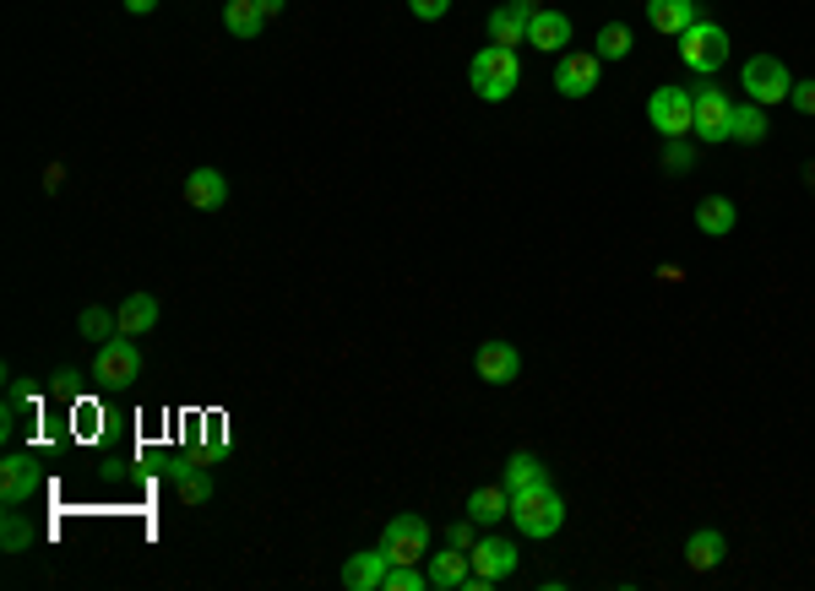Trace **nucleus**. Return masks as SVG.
I'll use <instances>...</instances> for the list:
<instances>
[{"label": "nucleus", "instance_id": "9d476101", "mask_svg": "<svg viewBox=\"0 0 815 591\" xmlns=\"http://www.w3.org/2000/svg\"><path fill=\"white\" fill-rule=\"evenodd\" d=\"M729 115H734V104H729L723 87H701L696 93V137L701 142H729Z\"/></svg>", "mask_w": 815, "mask_h": 591}, {"label": "nucleus", "instance_id": "f257e3e1", "mask_svg": "<svg viewBox=\"0 0 815 591\" xmlns=\"http://www.w3.org/2000/svg\"><path fill=\"white\" fill-rule=\"evenodd\" d=\"M511 527H516L522 537H555V532L566 527V499L555 494L549 477L511 494Z\"/></svg>", "mask_w": 815, "mask_h": 591}, {"label": "nucleus", "instance_id": "aec40b11", "mask_svg": "<svg viewBox=\"0 0 815 591\" xmlns=\"http://www.w3.org/2000/svg\"><path fill=\"white\" fill-rule=\"evenodd\" d=\"M468 516H474L479 527L511 521V494H505V483H485V488H474V494H468Z\"/></svg>", "mask_w": 815, "mask_h": 591}, {"label": "nucleus", "instance_id": "1a4fd4ad", "mask_svg": "<svg viewBox=\"0 0 815 591\" xmlns=\"http://www.w3.org/2000/svg\"><path fill=\"white\" fill-rule=\"evenodd\" d=\"M533 16H538V0H505L500 11H489V44H500V49L527 44V22Z\"/></svg>", "mask_w": 815, "mask_h": 591}, {"label": "nucleus", "instance_id": "20e7f679", "mask_svg": "<svg viewBox=\"0 0 815 591\" xmlns=\"http://www.w3.org/2000/svg\"><path fill=\"white\" fill-rule=\"evenodd\" d=\"M142 375V347H131V336H109V342H98V353H93V380L104 386V391H126L131 380Z\"/></svg>", "mask_w": 815, "mask_h": 591}, {"label": "nucleus", "instance_id": "bb28decb", "mask_svg": "<svg viewBox=\"0 0 815 591\" xmlns=\"http://www.w3.org/2000/svg\"><path fill=\"white\" fill-rule=\"evenodd\" d=\"M598 60H626L631 55V27L626 22H609L604 33H598V49H593Z\"/></svg>", "mask_w": 815, "mask_h": 591}, {"label": "nucleus", "instance_id": "f3484780", "mask_svg": "<svg viewBox=\"0 0 815 591\" xmlns=\"http://www.w3.org/2000/svg\"><path fill=\"white\" fill-rule=\"evenodd\" d=\"M185 201H190L196 212H218V206L229 201V179H223L218 168H190V174H185Z\"/></svg>", "mask_w": 815, "mask_h": 591}, {"label": "nucleus", "instance_id": "4468645a", "mask_svg": "<svg viewBox=\"0 0 815 591\" xmlns=\"http://www.w3.org/2000/svg\"><path fill=\"white\" fill-rule=\"evenodd\" d=\"M386 570H392L386 548H364V554H353V559L342 565V587L348 591H381L386 587Z\"/></svg>", "mask_w": 815, "mask_h": 591}, {"label": "nucleus", "instance_id": "473e14b6", "mask_svg": "<svg viewBox=\"0 0 815 591\" xmlns=\"http://www.w3.org/2000/svg\"><path fill=\"white\" fill-rule=\"evenodd\" d=\"M789 104L805 115V120H815V76L811 82H794V93H789Z\"/></svg>", "mask_w": 815, "mask_h": 591}, {"label": "nucleus", "instance_id": "c756f323", "mask_svg": "<svg viewBox=\"0 0 815 591\" xmlns=\"http://www.w3.org/2000/svg\"><path fill=\"white\" fill-rule=\"evenodd\" d=\"M424 581H430V570H419V565H392L381 591H419Z\"/></svg>", "mask_w": 815, "mask_h": 591}, {"label": "nucleus", "instance_id": "ddd939ff", "mask_svg": "<svg viewBox=\"0 0 815 591\" xmlns=\"http://www.w3.org/2000/svg\"><path fill=\"white\" fill-rule=\"evenodd\" d=\"M723 559H729V543H723L718 527H696V532L685 537V565H690L696 576H712Z\"/></svg>", "mask_w": 815, "mask_h": 591}, {"label": "nucleus", "instance_id": "dca6fc26", "mask_svg": "<svg viewBox=\"0 0 815 591\" xmlns=\"http://www.w3.org/2000/svg\"><path fill=\"white\" fill-rule=\"evenodd\" d=\"M430 565V587H441V591H457V587H468V576H474V559H468V548H441V554H430L424 559Z\"/></svg>", "mask_w": 815, "mask_h": 591}, {"label": "nucleus", "instance_id": "7c9ffc66", "mask_svg": "<svg viewBox=\"0 0 815 591\" xmlns=\"http://www.w3.org/2000/svg\"><path fill=\"white\" fill-rule=\"evenodd\" d=\"M663 168H674V174H690V168H696V147H690L685 137H674V142L663 147Z\"/></svg>", "mask_w": 815, "mask_h": 591}, {"label": "nucleus", "instance_id": "f704fd0d", "mask_svg": "<svg viewBox=\"0 0 815 591\" xmlns=\"http://www.w3.org/2000/svg\"><path fill=\"white\" fill-rule=\"evenodd\" d=\"M408 11H414L419 22H441V16L452 11V0H408Z\"/></svg>", "mask_w": 815, "mask_h": 591}, {"label": "nucleus", "instance_id": "4be33fe9", "mask_svg": "<svg viewBox=\"0 0 815 591\" xmlns=\"http://www.w3.org/2000/svg\"><path fill=\"white\" fill-rule=\"evenodd\" d=\"M767 131H772V120H767L761 104H734V115H729V142L756 147V142H767Z\"/></svg>", "mask_w": 815, "mask_h": 591}, {"label": "nucleus", "instance_id": "b1692460", "mask_svg": "<svg viewBox=\"0 0 815 591\" xmlns=\"http://www.w3.org/2000/svg\"><path fill=\"white\" fill-rule=\"evenodd\" d=\"M223 27H229L234 38H245V44H251V38H261L267 11H261L256 0H229V5H223Z\"/></svg>", "mask_w": 815, "mask_h": 591}, {"label": "nucleus", "instance_id": "9b49d317", "mask_svg": "<svg viewBox=\"0 0 815 591\" xmlns=\"http://www.w3.org/2000/svg\"><path fill=\"white\" fill-rule=\"evenodd\" d=\"M474 369H479V380H485V386H511V380L522 375V353H516L511 342H500V336H494V342H485V347L474 353Z\"/></svg>", "mask_w": 815, "mask_h": 591}, {"label": "nucleus", "instance_id": "c85d7f7f", "mask_svg": "<svg viewBox=\"0 0 815 591\" xmlns=\"http://www.w3.org/2000/svg\"><path fill=\"white\" fill-rule=\"evenodd\" d=\"M27 537H33V527H27V516H22L16 505H5V527H0V548H5V554H22V548H27Z\"/></svg>", "mask_w": 815, "mask_h": 591}, {"label": "nucleus", "instance_id": "6e6552de", "mask_svg": "<svg viewBox=\"0 0 815 591\" xmlns=\"http://www.w3.org/2000/svg\"><path fill=\"white\" fill-rule=\"evenodd\" d=\"M598 71H604V60H598V55H582V49H571V55H560L555 93H560V98H587V93L598 87Z\"/></svg>", "mask_w": 815, "mask_h": 591}, {"label": "nucleus", "instance_id": "423d86ee", "mask_svg": "<svg viewBox=\"0 0 815 591\" xmlns=\"http://www.w3.org/2000/svg\"><path fill=\"white\" fill-rule=\"evenodd\" d=\"M648 120L663 142L696 131V93H685V87H657L648 98Z\"/></svg>", "mask_w": 815, "mask_h": 591}, {"label": "nucleus", "instance_id": "72a5a7b5", "mask_svg": "<svg viewBox=\"0 0 815 591\" xmlns=\"http://www.w3.org/2000/svg\"><path fill=\"white\" fill-rule=\"evenodd\" d=\"M49 391H55V397H66V402H71V397H77V391H82V369H60V375H55V380H49Z\"/></svg>", "mask_w": 815, "mask_h": 591}, {"label": "nucleus", "instance_id": "c9c22d12", "mask_svg": "<svg viewBox=\"0 0 815 591\" xmlns=\"http://www.w3.org/2000/svg\"><path fill=\"white\" fill-rule=\"evenodd\" d=\"M223 450H229V440H223V435H218V429H212V435H207V440H201V461H207V466H212V461H223Z\"/></svg>", "mask_w": 815, "mask_h": 591}, {"label": "nucleus", "instance_id": "4c0bfd02", "mask_svg": "<svg viewBox=\"0 0 815 591\" xmlns=\"http://www.w3.org/2000/svg\"><path fill=\"white\" fill-rule=\"evenodd\" d=\"M256 5H261V11H267V16H278V11H283V5H289V0H256Z\"/></svg>", "mask_w": 815, "mask_h": 591}, {"label": "nucleus", "instance_id": "e433bc0d", "mask_svg": "<svg viewBox=\"0 0 815 591\" xmlns=\"http://www.w3.org/2000/svg\"><path fill=\"white\" fill-rule=\"evenodd\" d=\"M153 5H159V0H126V11H131V16H148Z\"/></svg>", "mask_w": 815, "mask_h": 591}, {"label": "nucleus", "instance_id": "f03ea898", "mask_svg": "<svg viewBox=\"0 0 815 591\" xmlns=\"http://www.w3.org/2000/svg\"><path fill=\"white\" fill-rule=\"evenodd\" d=\"M468 76H474V93H479L485 104H505V98L516 93V82H522L516 49H500V44H485V49L474 55Z\"/></svg>", "mask_w": 815, "mask_h": 591}, {"label": "nucleus", "instance_id": "6ab92c4d", "mask_svg": "<svg viewBox=\"0 0 815 591\" xmlns=\"http://www.w3.org/2000/svg\"><path fill=\"white\" fill-rule=\"evenodd\" d=\"M648 22L657 33L679 38L690 22H701V11H696V0H648Z\"/></svg>", "mask_w": 815, "mask_h": 591}, {"label": "nucleus", "instance_id": "a211bd4d", "mask_svg": "<svg viewBox=\"0 0 815 591\" xmlns=\"http://www.w3.org/2000/svg\"><path fill=\"white\" fill-rule=\"evenodd\" d=\"M527 44H533V49H544V55L566 49V44H571V16H566V11H544V5H538V16L527 22Z\"/></svg>", "mask_w": 815, "mask_h": 591}, {"label": "nucleus", "instance_id": "7ed1b4c3", "mask_svg": "<svg viewBox=\"0 0 815 591\" xmlns=\"http://www.w3.org/2000/svg\"><path fill=\"white\" fill-rule=\"evenodd\" d=\"M740 87H745V98H750V104L772 109V104H789L794 76H789V66H783L778 55H750V60H745V71H740Z\"/></svg>", "mask_w": 815, "mask_h": 591}, {"label": "nucleus", "instance_id": "393cba45", "mask_svg": "<svg viewBox=\"0 0 815 591\" xmlns=\"http://www.w3.org/2000/svg\"><path fill=\"white\" fill-rule=\"evenodd\" d=\"M544 477H549V466H544L533 450H511V461H505V494L533 488V483H544Z\"/></svg>", "mask_w": 815, "mask_h": 591}, {"label": "nucleus", "instance_id": "a878e982", "mask_svg": "<svg viewBox=\"0 0 815 591\" xmlns=\"http://www.w3.org/2000/svg\"><path fill=\"white\" fill-rule=\"evenodd\" d=\"M77 331L98 347V342H109L115 331H120V320H115V309H104V304H93V309H82V320H77Z\"/></svg>", "mask_w": 815, "mask_h": 591}, {"label": "nucleus", "instance_id": "39448f33", "mask_svg": "<svg viewBox=\"0 0 815 591\" xmlns=\"http://www.w3.org/2000/svg\"><path fill=\"white\" fill-rule=\"evenodd\" d=\"M679 60L690 66V71H701V76H712L723 60H729V33L718 27V22H690L685 33H679Z\"/></svg>", "mask_w": 815, "mask_h": 591}, {"label": "nucleus", "instance_id": "0eeeda50", "mask_svg": "<svg viewBox=\"0 0 815 591\" xmlns=\"http://www.w3.org/2000/svg\"><path fill=\"white\" fill-rule=\"evenodd\" d=\"M381 548H386L392 565H424V554H430V521H424V516H397V521H386Z\"/></svg>", "mask_w": 815, "mask_h": 591}, {"label": "nucleus", "instance_id": "f8f14e48", "mask_svg": "<svg viewBox=\"0 0 815 591\" xmlns=\"http://www.w3.org/2000/svg\"><path fill=\"white\" fill-rule=\"evenodd\" d=\"M38 483H44V472L33 456H5V466H0V499L5 505H27L38 494Z\"/></svg>", "mask_w": 815, "mask_h": 591}, {"label": "nucleus", "instance_id": "2eb2a0df", "mask_svg": "<svg viewBox=\"0 0 815 591\" xmlns=\"http://www.w3.org/2000/svg\"><path fill=\"white\" fill-rule=\"evenodd\" d=\"M468 559H474V570L479 576H489V581H505L522 559H516V548L505 543V537H479L474 548H468Z\"/></svg>", "mask_w": 815, "mask_h": 591}, {"label": "nucleus", "instance_id": "412c9836", "mask_svg": "<svg viewBox=\"0 0 815 591\" xmlns=\"http://www.w3.org/2000/svg\"><path fill=\"white\" fill-rule=\"evenodd\" d=\"M115 320H120V336H148V331L159 326V298H153V294H131L120 309H115Z\"/></svg>", "mask_w": 815, "mask_h": 591}, {"label": "nucleus", "instance_id": "5701e85b", "mask_svg": "<svg viewBox=\"0 0 815 591\" xmlns=\"http://www.w3.org/2000/svg\"><path fill=\"white\" fill-rule=\"evenodd\" d=\"M734 223H740V212H734V201H729V196H707V201L696 206V228H701L707 239L734 234Z\"/></svg>", "mask_w": 815, "mask_h": 591}, {"label": "nucleus", "instance_id": "cd10ccee", "mask_svg": "<svg viewBox=\"0 0 815 591\" xmlns=\"http://www.w3.org/2000/svg\"><path fill=\"white\" fill-rule=\"evenodd\" d=\"M174 488H179L185 505H207V499H212V477H207L201 466H185V472L174 477Z\"/></svg>", "mask_w": 815, "mask_h": 591}, {"label": "nucleus", "instance_id": "2f4dec72", "mask_svg": "<svg viewBox=\"0 0 815 591\" xmlns=\"http://www.w3.org/2000/svg\"><path fill=\"white\" fill-rule=\"evenodd\" d=\"M446 543H452V548H474V543H479V521H474V516L452 521V527H446Z\"/></svg>", "mask_w": 815, "mask_h": 591}]
</instances>
